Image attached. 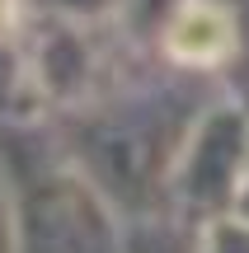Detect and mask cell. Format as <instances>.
Instances as JSON below:
<instances>
[{"mask_svg": "<svg viewBox=\"0 0 249 253\" xmlns=\"http://www.w3.org/2000/svg\"><path fill=\"white\" fill-rule=\"evenodd\" d=\"M160 42L184 71H231L240 56V9L235 0H179Z\"/></svg>", "mask_w": 249, "mask_h": 253, "instance_id": "1", "label": "cell"}, {"mask_svg": "<svg viewBox=\"0 0 249 253\" xmlns=\"http://www.w3.org/2000/svg\"><path fill=\"white\" fill-rule=\"evenodd\" d=\"M202 253H249V225H240V220H221V225L212 230V239H207Z\"/></svg>", "mask_w": 249, "mask_h": 253, "instance_id": "2", "label": "cell"}]
</instances>
